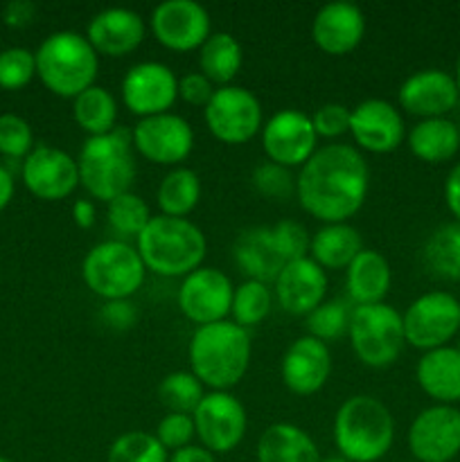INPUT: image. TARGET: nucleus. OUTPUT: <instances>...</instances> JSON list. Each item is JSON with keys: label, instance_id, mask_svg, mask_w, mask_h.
I'll return each instance as SVG.
<instances>
[{"label": "nucleus", "instance_id": "nucleus-31", "mask_svg": "<svg viewBox=\"0 0 460 462\" xmlns=\"http://www.w3.org/2000/svg\"><path fill=\"white\" fill-rule=\"evenodd\" d=\"M244 63V50L239 41L228 32H212L206 43L198 48V66L201 72L221 88L230 86V81L237 77L239 68Z\"/></svg>", "mask_w": 460, "mask_h": 462}, {"label": "nucleus", "instance_id": "nucleus-47", "mask_svg": "<svg viewBox=\"0 0 460 462\" xmlns=\"http://www.w3.org/2000/svg\"><path fill=\"white\" fill-rule=\"evenodd\" d=\"M99 319L104 320L108 329H115V332H126L135 325L138 320V310L131 300H108L106 305L99 311Z\"/></svg>", "mask_w": 460, "mask_h": 462}, {"label": "nucleus", "instance_id": "nucleus-25", "mask_svg": "<svg viewBox=\"0 0 460 462\" xmlns=\"http://www.w3.org/2000/svg\"><path fill=\"white\" fill-rule=\"evenodd\" d=\"M415 377L431 400L454 406L460 402V347L445 346L424 352L415 368Z\"/></svg>", "mask_w": 460, "mask_h": 462}, {"label": "nucleus", "instance_id": "nucleus-38", "mask_svg": "<svg viewBox=\"0 0 460 462\" xmlns=\"http://www.w3.org/2000/svg\"><path fill=\"white\" fill-rule=\"evenodd\" d=\"M106 462H170V454L153 433H122L108 447Z\"/></svg>", "mask_w": 460, "mask_h": 462}, {"label": "nucleus", "instance_id": "nucleus-9", "mask_svg": "<svg viewBox=\"0 0 460 462\" xmlns=\"http://www.w3.org/2000/svg\"><path fill=\"white\" fill-rule=\"evenodd\" d=\"M406 343L418 350L445 347L460 332V300L449 291H427L401 314Z\"/></svg>", "mask_w": 460, "mask_h": 462}, {"label": "nucleus", "instance_id": "nucleus-12", "mask_svg": "<svg viewBox=\"0 0 460 462\" xmlns=\"http://www.w3.org/2000/svg\"><path fill=\"white\" fill-rule=\"evenodd\" d=\"M235 287L228 275L212 266H198L179 287V307L188 320L203 325L221 323L233 307Z\"/></svg>", "mask_w": 460, "mask_h": 462}, {"label": "nucleus", "instance_id": "nucleus-15", "mask_svg": "<svg viewBox=\"0 0 460 462\" xmlns=\"http://www.w3.org/2000/svg\"><path fill=\"white\" fill-rule=\"evenodd\" d=\"M316 143L318 135L311 125V116L296 108L273 113L262 126V147L266 158L287 170L305 165L316 153Z\"/></svg>", "mask_w": 460, "mask_h": 462}, {"label": "nucleus", "instance_id": "nucleus-34", "mask_svg": "<svg viewBox=\"0 0 460 462\" xmlns=\"http://www.w3.org/2000/svg\"><path fill=\"white\" fill-rule=\"evenodd\" d=\"M424 264L442 280L460 278V221L442 224L428 235L424 244Z\"/></svg>", "mask_w": 460, "mask_h": 462}, {"label": "nucleus", "instance_id": "nucleus-2", "mask_svg": "<svg viewBox=\"0 0 460 462\" xmlns=\"http://www.w3.org/2000/svg\"><path fill=\"white\" fill-rule=\"evenodd\" d=\"M189 373L212 391H230L248 373L251 337L230 320L197 328L189 341Z\"/></svg>", "mask_w": 460, "mask_h": 462}, {"label": "nucleus", "instance_id": "nucleus-17", "mask_svg": "<svg viewBox=\"0 0 460 462\" xmlns=\"http://www.w3.org/2000/svg\"><path fill=\"white\" fill-rule=\"evenodd\" d=\"M131 140L140 156L158 165H179L194 149L192 126L176 113L143 117L131 131Z\"/></svg>", "mask_w": 460, "mask_h": 462}, {"label": "nucleus", "instance_id": "nucleus-35", "mask_svg": "<svg viewBox=\"0 0 460 462\" xmlns=\"http://www.w3.org/2000/svg\"><path fill=\"white\" fill-rule=\"evenodd\" d=\"M271 305H273V289L260 280H246L235 287L233 307H230L233 323L244 329L260 325L269 316Z\"/></svg>", "mask_w": 460, "mask_h": 462}, {"label": "nucleus", "instance_id": "nucleus-18", "mask_svg": "<svg viewBox=\"0 0 460 462\" xmlns=\"http://www.w3.org/2000/svg\"><path fill=\"white\" fill-rule=\"evenodd\" d=\"M21 174L25 188L43 201H61L79 185L75 158L50 144H39L27 153Z\"/></svg>", "mask_w": 460, "mask_h": 462}, {"label": "nucleus", "instance_id": "nucleus-48", "mask_svg": "<svg viewBox=\"0 0 460 462\" xmlns=\"http://www.w3.org/2000/svg\"><path fill=\"white\" fill-rule=\"evenodd\" d=\"M36 7L30 0H14L5 7L3 18L9 27H27L32 21H34Z\"/></svg>", "mask_w": 460, "mask_h": 462}, {"label": "nucleus", "instance_id": "nucleus-1", "mask_svg": "<svg viewBox=\"0 0 460 462\" xmlns=\"http://www.w3.org/2000/svg\"><path fill=\"white\" fill-rule=\"evenodd\" d=\"M370 170L352 144H325L296 179L298 203L323 224H347L368 197Z\"/></svg>", "mask_w": 460, "mask_h": 462}, {"label": "nucleus", "instance_id": "nucleus-59", "mask_svg": "<svg viewBox=\"0 0 460 462\" xmlns=\"http://www.w3.org/2000/svg\"><path fill=\"white\" fill-rule=\"evenodd\" d=\"M413 462H415V460H413Z\"/></svg>", "mask_w": 460, "mask_h": 462}, {"label": "nucleus", "instance_id": "nucleus-23", "mask_svg": "<svg viewBox=\"0 0 460 462\" xmlns=\"http://www.w3.org/2000/svg\"><path fill=\"white\" fill-rule=\"evenodd\" d=\"M147 34L143 16L129 7H108L95 14L86 30L93 50L104 57H124L140 48Z\"/></svg>", "mask_w": 460, "mask_h": 462}, {"label": "nucleus", "instance_id": "nucleus-56", "mask_svg": "<svg viewBox=\"0 0 460 462\" xmlns=\"http://www.w3.org/2000/svg\"><path fill=\"white\" fill-rule=\"evenodd\" d=\"M458 282H460V278H458Z\"/></svg>", "mask_w": 460, "mask_h": 462}, {"label": "nucleus", "instance_id": "nucleus-54", "mask_svg": "<svg viewBox=\"0 0 460 462\" xmlns=\"http://www.w3.org/2000/svg\"><path fill=\"white\" fill-rule=\"evenodd\" d=\"M320 462H347V460L341 458V456H332V458H325V460H320Z\"/></svg>", "mask_w": 460, "mask_h": 462}, {"label": "nucleus", "instance_id": "nucleus-10", "mask_svg": "<svg viewBox=\"0 0 460 462\" xmlns=\"http://www.w3.org/2000/svg\"><path fill=\"white\" fill-rule=\"evenodd\" d=\"M207 131L225 144H244L264 126L262 104L244 86H221L203 108Z\"/></svg>", "mask_w": 460, "mask_h": 462}, {"label": "nucleus", "instance_id": "nucleus-46", "mask_svg": "<svg viewBox=\"0 0 460 462\" xmlns=\"http://www.w3.org/2000/svg\"><path fill=\"white\" fill-rule=\"evenodd\" d=\"M215 90V84L203 72H188V75H183L179 79V97L183 102L192 104V106L206 108V104L210 102Z\"/></svg>", "mask_w": 460, "mask_h": 462}, {"label": "nucleus", "instance_id": "nucleus-3", "mask_svg": "<svg viewBox=\"0 0 460 462\" xmlns=\"http://www.w3.org/2000/svg\"><path fill=\"white\" fill-rule=\"evenodd\" d=\"M395 442V420L373 395L347 397L334 418V445L347 462H377Z\"/></svg>", "mask_w": 460, "mask_h": 462}, {"label": "nucleus", "instance_id": "nucleus-29", "mask_svg": "<svg viewBox=\"0 0 460 462\" xmlns=\"http://www.w3.org/2000/svg\"><path fill=\"white\" fill-rule=\"evenodd\" d=\"M361 251V235L350 224H325L311 235L309 257L320 269H347Z\"/></svg>", "mask_w": 460, "mask_h": 462}, {"label": "nucleus", "instance_id": "nucleus-22", "mask_svg": "<svg viewBox=\"0 0 460 462\" xmlns=\"http://www.w3.org/2000/svg\"><path fill=\"white\" fill-rule=\"evenodd\" d=\"M280 373H282L284 386L296 395L309 397L318 393L332 373V355H329L327 343L309 334L296 338L284 352Z\"/></svg>", "mask_w": 460, "mask_h": 462}, {"label": "nucleus", "instance_id": "nucleus-8", "mask_svg": "<svg viewBox=\"0 0 460 462\" xmlns=\"http://www.w3.org/2000/svg\"><path fill=\"white\" fill-rule=\"evenodd\" d=\"M347 337L356 359L368 368H388L406 346L401 314L386 302L354 307Z\"/></svg>", "mask_w": 460, "mask_h": 462}, {"label": "nucleus", "instance_id": "nucleus-21", "mask_svg": "<svg viewBox=\"0 0 460 462\" xmlns=\"http://www.w3.org/2000/svg\"><path fill=\"white\" fill-rule=\"evenodd\" d=\"M327 273L309 255L282 266L273 282V296L284 311L293 316H309L325 302Z\"/></svg>", "mask_w": 460, "mask_h": 462}, {"label": "nucleus", "instance_id": "nucleus-58", "mask_svg": "<svg viewBox=\"0 0 460 462\" xmlns=\"http://www.w3.org/2000/svg\"><path fill=\"white\" fill-rule=\"evenodd\" d=\"M458 347H460V346H458Z\"/></svg>", "mask_w": 460, "mask_h": 462}, {"label": "nucleus", "instance_id": "nucleus-19", "mask_svg": "<svg viewBox=\"0 0 460 462\" xmlns=\"http://www.w3.org/2000/svg\"><path fill=\"white\" fill-rule=\"evenodd\" d=\"M397 99L406 113L418 116L419 120H428V117H446V113L454 111L460 99V90L451 72L440 68H424L401 81Z\"/></svg>", "mask_w": 460, "mask_h": 462}, {"label": "nucleus", "instance_id": "nucleus-11", "mask_svg": "<svg viewBox=\"0 0 460 462\" xmlns=\"http://www.w3.org/2000/svg\"><path fill=\"white\" fill-rule=\"evenodd\" d=\"M192 420L201 447L215 456L237 449L248 429L246 409L228 391L206 393Z\"/></svg>", "mask_w": 460, "mask_h": 462}, {"label": "nucleus", "instance_id": "nucleus-53", "mask_svg": "<svg viewBox=\"0 0 460 462\" xmlns=\"http://www.w3.org/2000/svg\"><path fill=\"white\" fill-rule=\"evenodd\" d=\"M454 79H455V84H458V90H460V54H458V59H455V75H454Z\"/></svg>", "mask_w": 460, "mask_h": 462}, {"label": "nucleus", "instance_id": "nucleus-26", "mask_svg": "<svg viewBox=\"0 0 460 462\" xmlns=\"http://www.w3.org/2000/svg\"><path fill=\"white\" fill-rule=\"evenodd\" d=\"M392 282V271L386 257L373 248H363L347 266L345 289L356 307L383 302Z\"/></svg>", "mask_w": 460, "mask_h": 462}, {"label": "nucleus", "instance_id": "nucleus-51", "mask_svg": "<svg viewBox=\"0 0 460 462\" xmlns=\"http://www.w3.org/2000/svg\"><path fill=\"white\" fill-rule=\"evenodd\" d=\"M95 217H97L95 203L90 199H77L75 206H72V219H75V224L86 230L95 224Z\"/></svg>", "mask_w": 460, "mask_h": 462}, {"label": "nucleus", "instance_id": "nucleus-14", "mask_svg": "<svg viewBox=\"0 0 460 462\" xmlns=\"http://www.w3.org/2000/svg\"><path fill=\"white\" fill-rule=\"evenodd\" d=\"M179 97L174 70L161 61H140L122 79V102L133 116L143 117L170 113Z\"/></svg>", "mask_w": 460, "mask_h": 462}, {"label": "nucleus", "instance_id": "nucleus-42", "mask_svg": "<svg viewBox=\"0 0 460 462\" xmlns=\"http://www.w3.org/2000/svg\"><path fill=\"white\" fill-rule=\"evenodd\" d=\"M34 144V134L27 120L14 113H3L0 116V153L12 161L16 158H27Z\"/></svg>", "mask_w": 460, "mask_h": 462}, {"label": "nucleus", "instance_id": "nucleus-55", "mask_svg": "<svg viewBox=\"0 0 460 462\" xmlns=\"http://www.w3.org/2000/svg\"><path fill=\"white\" fill-rule=\"evenodd\" d=\"M0 462H14V460H9V458H5V456H0Z\"/></svg>", "mask_w": 460, "mask_h": 462}, {"label": "nucleus", "instance_id": "nucleus-30", "mask_svg": "<svg viewBox=\"0 0 460 462\" xmlns=\"http://www.w3.org/2000/svg\"><path fill=\"white\" fill-rule=\"evenodd\" d=\"M409 147L415 158L424 162H446L458 153L460 129L449 117H428L413 125L409 134Z\"/></svg>", "mask_w": 460, "mask_h": 462}, {"label": "nucleus", "instance_id": "nucleus-33", "mask_svg": "<svg viewBox=\"0 0 460 462\" xmlns=\"http://www.w3.org/2000/svg\"><path fill=\"white\" fill-rule=\"evenodd\" d=\"M156 199L161 215L188 219V215L201 199V180H198L197 171L189 167H174L158 185Z\"/></svg>", "mask_w": 460, "mask_h": 462}, {"label": "nucleus", "instance_id": "nucleus-24", "mask_svg": "<svg viewBox=\"0 0 460 462\" xmlns=\"http://www.w3.org/2000/svg\"><path fill=\"white\" fill-rule=\"evenodd\" d=\"M365 34V16L356 5L336 0L316 12L311 23V39L325 54L341 57L359 48Z\"/></svg>", "mask_w": 460, "mask_h": 462}, {"label": "nucleus", "instance_id": "nucleus-45", "mask_svg": "<svg viewBox=\"0 0 460 462\" xmlns=\"http://www.w3.org/2000/svg\"><path fill=\"white\" fill-rule=\"evenodd\" d=\"M350 113L352 108H347L345 104L329 102L323 104L314 111L311 116V125H314V131L318 138H338V135L347 134L350 131Z\"/></svg>", "mask_w": 460, "mask_h": 462}, {"label": "nucleus", "instance_id": "nucleus-44", "mask_svg": "<svg viewBox=\"0 0 460 462\" xmlns=\"http://www.w3.org/2000/svg\"><path fill=\"white\" fill-rule=\"evenodd\" d=\"M153 436L158 438V442H161L167 451H179L183 449V447L192 445V438L197 436L192 415L167 413L165 418L158 422V429Z\"/></svg>", "mask_w": 460, "mask_h": 462}, {"label": "nucleus", "instance_id": "nucleus-13", "mask_svg": "<svg viewBox=\"0 0 460 462\" xmlns=\"http://www.w3.org/2000/svg\"><path fill=\"white\" fill-rule=\"evenodd\" d=\"M409 449L415 462H454L460 454V411L446 404L419 411L409 429Z\"/></svg>", "mask_w": 460, "mask_h": 462}, {"label": "nucleus", "instance_id": "nucleus-40", "mask_svg": "<svg viewBox=\"0 0 460 462\" xmlns=\"http://www.w3.org/2000/svg\"><path fill=\"white\" fill-rule=\"evenodd\" d=\"M269 233H271V242H273L275 251H278V255L282 257L284 264L302 260V257H307V253H309L311 237L309 233H307L305 226L298 224V221L293 219L278 221L275 226H271Z\"/></svg>", "mask_w": 460, "mask_h": 462}, {"label": "nucleus", "instance_id": "nucleus-39", "mask_svg": "<svg viewBox=\"0 0 460 462\" xmlns=\"http://www.w3.org/2000/svg\"><path fill=\"white\" fill-rule=\"evenodd\" d=\"M352 307L345 300H325L323 305L316 307L309 316H307V329L309 337L318 338V341H336V338L345 337L350 329Z\"/></svg>", "mask_w": 460, "mask_h": 462}, {"label": "nucleus", "instance_id": "nucleus-41", "mask_svg": "<svg viewBox=\"0 0 460 462\" xmlns=\"http://www.w3.org/2000/svg\"><path fill=\"white\" fill-rule=\"evenodd\" d=\"M36 75L34 52L27 48H7L0 52V88L18 90Z\"/></svg>", "mask_w": 460, "mask_h": 462}, {"label": "nucleus", "instance_id": "nucleus-52", "mask_svg": "<svg viewBox=\"0 0 460 462\" xmlns=\"http://www.w3.org/2000/svg\"><path fill=\"white\" fill-rule=\"evenodd\" d=\"M14 199V179L3 165H0V210L9 206V201Z\"/></svg>", "mask_w": 460, "mask_h": 462}, {"label": "nucleus", "instance_id": "nucleus-7", "mask_svg": "<svg viewBox=\"0 0 460 462\" xmlns=\"http://www.w3.org/2000/svg\"><path fill=\"white\" fill-rule=\"evenodd\" d=\"M143 260L138 248L122 239H106L90 248L81 264L84 282L104 300H129L144 282Z\"/></svg>", "mask_w": 460, "mask_h": 462}, {"label": "nucleus", "instance_id": "nucleus-4", "mask_svg": "<svg viewBox=\"0 0 460 462\" xmlns=\"http://www.w3.org/2000/svg\"><path fill=\"white\" fill-rule=\"evenodd\" d=\"M138 253L144 269L162 278H185L206 257V235L189 219L158 215L140 233Z\"/></svg>", "mask_w": 460, "mask_h": 462}, {"label": "nucleus", "instance_id": "nucleus-5", "mask_svg": "<svg viewBox=\"0 0 460 462\" xmlns=\"http://www.w3.org/2000/svg\"><path fill=\"white\" fill-rule=\"evenodd\" d=\"M79 185L99 201H113L131 192L135 174L133 140L129 131H111L86 140L77 156Z\"/></svg>", "mask_w": 460, "mask_h": 462}, {"label": "nucleus", "instance_id": "nucleus-37", "mask_svg": "<svg viewBox=\"0 0 460 462\" xmlns=\"http://www.w3.org/2000/svg\"><path fill=\"white\" fill-rule=\"evenodd\" d=\"M158 397L170 409V413L194 415L206 393H203V383L192 373L176 370L162 379L158 386Z\"/></svg>", "mask_w": 460, "mask_h": 462}, {"label": "nucleus", "instance_id": "nucleus-28", "mask_svg": "<svg viewBox=\"0 0 460 462\" xmlns=\"http://www.w3.org/2000/svg\"><path fill=\"white\" fill-rule=\"evenodd\" d=\"M233 255L242 273L248 280H260V282H275L278 273L282 271L284 262L275 251L271 242L269 228H248L237 237L233 246Z\"/></svg>", "mask_w": 460, "mask_h": 462}, {"label": "nucleus", "instance_id": "nucleus-49", "mask_svg": "<svg viewBox=\"0 0 460 462\" xmlns=\"http://www.w3.org/2000/svg\"><path fill=\"white\" fill-rule=\"evenodd\" d=\"M445 201L451 215L455 217V221H460V162H455L449 174H446Z\"/></svg>", "mask_w": 460, "mask_h": 462}, {"label": "nucleus", "instance_id": "nucleus-43", "mask_svg": "<svg viewBox=\"0 0 460 462\" xmlns=\"http://www.w3.org/2000/svg\"><path fill=\"white\" fill-rule=\"evenodd\" d=\"M253 185L262 197H269L273 201H284V199L296 194V179L291 171L275 162H260L253 171Z\"/></svg>", "mask_w": 460, "mask_h": 462}, {"label": "nucleus", "instance_id": "nucleus-16", "mask_svg": "<svg viewBox=\"0 0 460 462\" xmlns=\"http://www.w3.org/2000/svg\"><path fill=\"white\" fill-rule=\"evenodd\" d=\"M210 25V14L197 0H165L149 16V27L158 43L176 52L201 48L212 34Z\"/></svg>", "mask_w": 460, "mask_h": 462}, {"label": "nucleus", "instance_id": "nucleus-36", "mask_svg": "<svg viewBox=\"0 0 460 462\" xmlns=\"http://www.w3.org/2000/svg\"><path fill=\"white\" fill-rule=\"evenodd\" d=\"M106 217L108 226L117 235V239L126 242L131 237H140V233L147 228L149 219H152V212H149V206L144 203L143 197H138L133 192H126L122 197L108 201Z\"/></svg>", "mask_w": 460, "mask_h": 462}, {"label": "nucleus", "instance_id": "nucleus-6", "mask_svg": "<svg viewBox=\"0 0 460 462\" xmlns=\"http://www.w3.org/2000/svg\"><path fill=\"white\" fill-rule=\"evenodd\" d=\"M99 54L84 34L61 30L50 34L34 52L36 75L45 88L59 97H72L95 86Z\"/></svg>", "mask_w": 460, "mask_h": 462}, {"label": "nucleus", "instance_id": "nucleus-20", "mask_svg": "<svg viewBox=\"0 0 460 462\" xmlns=\"http://www.w3.org/2000/svg\"><path fill=\"white\" fill-rule=\"evenodd\" d=\"M350 134L365 152H395L404 143V117L388 99H363L350 113Z\"/></svg>", "mask_w": 460, "mask_h": 462}, {"label": "nucleus", "instance_id": "nucleus-50", "mask_svg": "<svg viewBox=\"0 0 460 462\" xmlns=\"http://www.w3.org/2000/svg\"><path fill=\"white\" fill-rule=\"evenodd\" d=\"M170 462H216L215 454L201 445H188L179 451H171Z\"/></svg>", "mask_w": 460, "mask_h": 462}, {"label": "nucleus", "instance_id": "nucleus-57", "mask_svg": "<svg viewBox=\"0 0 460 462\" xmlns=\"http://www.w3.org/2000/svg\"><path fill=\"white\" fill-rule=\"evenodd\" d=\"M458 129H460V125H458Z\"/></svg>", "mask_w": 460, "mask_h": 462}, {"label": "nucleus", "instance_id": "nucleus-27", "mask_svg": "<svg viewBox=\"0 0 460 462\" xmlns=\"http://www.w3.org/2000/svg\"><path fill=\"white\" fill-rule=\"evenodd\" d=\"M257 462H320V451L305 429L289 422L271 424L257 440Z\"/></svg>", "mask_w": 460, "mask_h": 462}, {"label": "nucleus", "instance_id": "nucleus-32", "mask_svg": "<svg viewBox=\"0 0 460 462\" xmlns=\"http://www.w3.org/2000/svg\"><path fill=\"white\" fill-rule=\"evenodd\" d=\"M72 116L81 131L93 135H104L115 131L117 102L113 93L104 86H90L72 99Z\"/></svg>", "mask_w": 460, "mask_h": 462}]
</instances>
